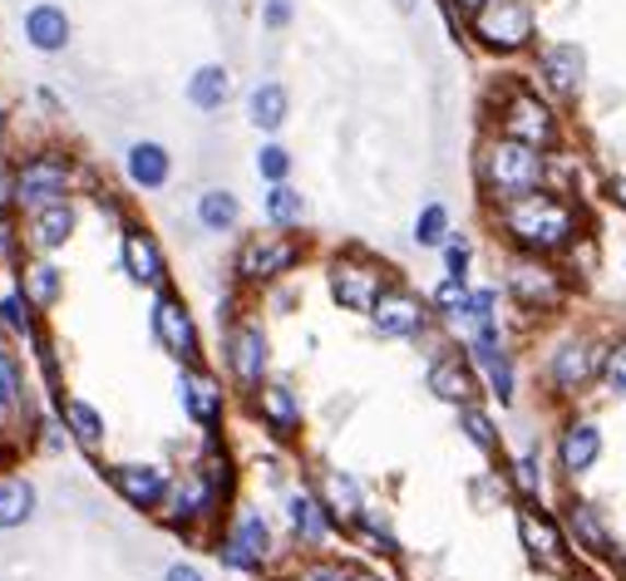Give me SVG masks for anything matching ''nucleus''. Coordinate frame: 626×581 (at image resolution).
<instances>
[{
    "mask_svg": "<svg viewBox=\"0 0 626 581\" xmlns=\"http://www.w3.org/2000/svg\"><path fill=\"white\" fill-rule=\"evenodd\" d=\"M488 212H494V226L503 232V242L528 256L563 262L567 252H577L587 242V207L563 187H537V193L488 207Z\"/></svg>",
    "mask_w": 626,
    "mask_h": 581,
    "instance_id": "nucleus-1",
    "label": "nucleus"
},
{
    "mask_svg": "<svg viewBox=\"0 0 626 581\" xmlns=\"http://www.w3.org/2000/svg\"><path fill=\"white\" fill-rule=\"evenodd\" d=\"M474 177H478V193H484L488 207H503L513 197H528L537 187L553 183V153L533 143H518V138H484L474 158Z\"/></svg>",
    "mask_w": 626,
    "mask_h": 581,
    "instance_id": "nucleus-2",
    "label": "nucleus"
},
{
    "mask_svg": "<svg viewBox=\"0 0 626 581\" xmlns=\"http://www.w3.org/2000/svg\"><path fill=\"white\" fill-rule=\"evenodd\" d=\"M232 483H237L232 478V458L218 449V443H208V453H202L178 483H173L169 502H163L169 527L188 532V527H208V522H218V512L228 508V498H232Z\"/></svg>",
    "mask_w": 626,
    "mask_h": 581,
    "instance_id": "nucleus-3",
    "label": "nucleus"
},
{
    "mask_svg": "<svg viewBox=\"0 0 626 581\" xmlns=\"http://www.w3.org/2000/svg\"><path fill=\"white\" fill-rule=\"evenodd\" d=\"M494 133L518 138V143H533L543 153H553L557 138H563V118L557 104L533 84H503L494 98Z\"/></svg>",
    "mask_w": 626,
    "mask_h": 581,
    "instance_id": "nucleus-4",
    "label": "nucleus"
},
{
    "mask_svg": "<svg viewBox=\"0 0 626 581\" xmlns=\"http://www.w3.org/2000/svg\"><path fill=\"white\" fill-rule=\"evenodd\" d=\"M503 291L513 295V305L523 315H553L563 311L567 291H572V276H567L563 262H553V256H508L503 266Z\"/></svg>",
    "mask_w": 626,
    "mask_h": 581,
    "instance_id": "nucleus-5",
    "label": "nucleus"
},
{
    "mask_svg": "<svg viewBox=\"0 0 626 581\" xmlns=\"http://www.w3.org/2000/svg\"><path fill=\"white\" fill-rule=\"evenodd\" d=\"M513 527H518V547L528 551V561H533L537 571H553V577L572 571V537H567V522L553 518V508H543V502H518Z\"/></svg>",
    "mask_w": 626,
    "mask_h": 581,
    "instance_id": "nucleus-6",
    "label": "nucleus"
},
{
    "mask_svg": "<svg viewBox=\"0 0 626 581\" xmlns=\"http://www.w3.org/2000/svg\"><path fill=\"white\" fill-rule=\"evenodd\" d=\"M468 35L488 55H523L537 45V10L533 0H488L478 15H468Z\"/></svg>",
    "mask_w": 626,
    "mask_h": 581,
    "instance_id": "nucleus-7",
    "label": "nucleus"
},
{
    "mask_svg": "<svg viewBox=\"0 0 626 581\" xmlns=\"http://www.w3.org/2000/svg\"><path fill=\"white\" fill-rule=\"evenodd\" d=\"M326 286H331V301L350 315H370L380 305V295L390 291V271L385 262H375L370 252H340L326 271Z\"/></svg>",
    "mask_w": 626,
    "mask_h": 581,
    "instance_id": "nucleus-8",
    "label": "nucleus"
},
{
    "mask_svg": "<svg viewBox=\"0 0 626 581\" xmlns=\"http://www.w3.org/2000/svg\"><path fill=\"white\" fill-rule=\"evenodd\" d=\"M602 355H606V345H596L592 335H582V330L557 335L553 350H547V360H543L547 390H557L563 399L587 394L596 380H602Z\"/></svg>",
    "mask_w": 626,
    "mask_h": 581,
    "instance_id": "nucleus-9",
    "label": "nucleus"
},
{
    "mask_svg": "<svg viewBox=\"0 0 626 581\" xmlns=\"http://www.w3.org/2000/svg\"><path fill=\"white\" fill-rule=\"evenodd\" d=\"M301 256H306V246L297 242L291 232H257L247 236V242L237 246V262H232V271H237L242 286H271L281 281V276H291L301 266Z\"/></svg>",
    "mask_w": 626,
    "mask_h": 581,
    "instance_id": "nucleus-10",
    "label": "nucleus"
},
{
    "mask_svg": "<svg viewBox=\"0 0 626 581\" xmlns=\"http://www.w3.org/2000/svg\"><path fill=\"white\" fill-rule=\"evenodd\" d=\"M533 79L557 108L572 104L587 89V49L577 39H547V45H537Z\"/></svg>",
    "mask_w": 626,
    "mask_h": 581,
    "instance_id": "nucleus-11",
    "label": "nucleus"
},
{
    "mask_svg": "<svg viewBox=\"0 0 626 581\" xmlns=\"http://www.w3.org/2000/svg\"><path fill=\"white\" fill-rule=\"evenodd\" d=\"M70 177H74V167H70V158H65V153H35V158H25L21 173H15L11 202L21 207V212H25V207L40 212V207H50V202H65Z\"/></svg>",
    "mask_w": 626,
    "mask_h": 581,
    "instance_id": "nucleus-12",
    "label": "nucleus"
},
{
    "mask_svg": "<svg viewBox=\"0 0 626 581\" xmlns=\"http://www.w3.org/2000/svg\"><path fill=\"white\" fill-rule=\"evenodd\" d=\"M149 330L159 340V350L178 364H198L202 360V340H198V321L193 311L178 301L173 291H159L153 295V311H149Z\"/></svg>",
    "mask_w": 626,
    "mask_h": 581,
    "instance_id": "nucleus-13",
    "label": "nucleus"
},
{
    "mask_svg": "<svg viewBox=\"0 0 626 581\" xmlns=\"http://www.w3.org/2000/svg\"><path fill=\"white\" fill-rule=\"evenodd\" d=\"M218 561L232 571H262L271 561V527L257 508H237L218 537Z\"/></svg>",
    "mask_w": 626,
    "mask_h": 581,
    "instance_id": "nucleus-14",
    "label": "nucleus"
},
{
    "mask_svg": "<svg viewBox=\"0 0 626 581\" xmlns=\"http://www.w3.org/2000/svg\"><path fill=\"white\" fill-rule=\"evenodd\" d=\"M602 449H606V439H602V423H596L592 414H567L553 433L557 468H563V478H572V483H582L587 473L596 468Z\"/></svg>",
    "mask_w": 626,
    "mask_h": 581,
    "instance_id": "nucleus-15",
    "label": "nucleus"
},
{
    "mask_svg": "<svg viewBox=\"0 0 626 581\" xmlns=\"http://www.w3.org/2000/svg\"><path fill=\"white\" fill-rule=\"evenodd\" d=\"M429 301L425 295H415L409 286H390L385 295H380V305L370 311V330L380 335V340H419V335L429 330Z\"/></svg>",
    "mask_w": 626,
    "mask_h": 581,
    "instance_id": "nucleus-16",
    "label": "nucleus"
},
{
    "mask_svg": "<svg viewBox=\"0 0 626 581\" xmlns=\"http://www.w3.org/2000/svg\"><path fill=\"white\" fill-rule=\"evenodd\" d=\"M222 355H228V370L242 390H257L267 384V370H271V340L257 321H237L228 325V340H222Z\"/></svg>",
    "mask_w": 626,
    "mask_h": 581,
    "instance_id": "nucleus-17",
    "label": "nucleus"
},
{
    "mask_svg": "<svg viewBox=\"0 0 626 581\" xmlns=\"http://www.w3.org/2000/svg\"><path fill=\"white\" fill-rule=\"evenodd\" d=\"M468 360L484 374V390L498 404H518V355H508L503 330H484L468 340Z\"/></svg>",
    "mask_w": 626,
    "mask_h": 581,
    "instance_id": "nucleus-18",
    "label": "nucleus"
},
{
    "mask_svg": "<svg viewBox=\"0 0 626 581\" xmlns=\"http://www.w3.org/2000/svg\"><path fill=\"white\" fill-rule=\"evenodd\" d=\"M425 384L439 404H454V409H468V404H478V394H484V374L474 370V360H464V355H454V350L429 360Z\"/></svg>",
    "mask_w": 626,
    "mask_h": 581,
    "instance_id": "nucleus-19",
    "label": "nucleus"
},
{
    "mask_svg": "<svg viewBox=\"0 0 626 581\" xmlns=\"http://www.w3.org/2000/svg\"><path fill=\"white\" fill-rule=\"evenodd\" d=\"M178 404H183V414H188L198 429H218L222 423V414H228V394H222V384L212 380L202 364H183V374H178Z\"/></svg>",
    "mask_w": 626,
    "mask_h": 581,
    "instance_id": "nucleus-20",
    "label": "nucleus"
},
{
    "mask_svg": "<svg viewBox=\"0 0 626 581\" xmlns=\"http://www.w3.org/2000/svg\"><path fill=\"white\" fill-rule=\"evenodd\" d=\"M109 483L134 512H159L173 492V478L159 463H119V468L109 473Z\"/></svg>",
    "mask_w": 626,
    "mask_h": 581,
    "instance_id": "nucleus-21",
    "label": "nucleus"
},
{
    "mask_svg": "<svg viewBox=\"0 0 626 581\" xmlns=\"http://www.w3.org/2000/svg\"><path fill=\"white\" fill-rule=\"evenodd\" d=\"M252 409H257V419L267 423L277 439H297L301 433V419H306V409H301V394L291 390L287 380H267L252 390Z\"/></svg>",
    "mask_w": 626,
    "mask_h": 581,
    "instance_id": "nucleus-22",
    "label": "nucleus"
},
{
    "mask_svg": "<svg viewBox=\"0 0 626 581\" xmlns=\"http://www.w3.org/2000/svg\"><path fill=\"white\" fill-rule=\"evenodd\" d=\"M124 271L134 286H149V291L169 286V262H163V246L149 226H124Z\"/></svg>",
    "mask_w": 626,
    "mask_h": 581,
    "instance_id": "nucleus-23",
    "label": "nucleus"
},
{
    "mask_svg": "<svg viewBox=\"0 0 626 581\" xmlns=\"http://www.w3.org/2000/svg\"><path fill=\"white\" fill-rule=\"evenodd\" d=\"M563 522H567V537H572L577 551H587V557H616V537L612 527H606L602 508L587 498H567L563 502Z\"/></svg>",
    "mask_w": 626,
    "mask_h": 581,
    "instance_id": "nucleus-24",
    "label": "nucleus"
},
{
    "mask_svg": "<svg viewBox=\"0 0 626 581\" xmlns=\"http://www.w3.org/2000/svg\"><path fill=\"white\" fill-rule=\"evenodd\" d=\"M287 522H291V537H297L301 547H321V542L336 532V518L326 512L321 492H306V488L287 492Z\"/></svg>",
    "mask_w": 626,
    "mask_h": 581,
    "instance_id": "nucleus-25",
    "label": "nucleus"
},
{
    "mask_svg": "<svg viewBox=\"0 0 626 581\" xmlns=\"http://www.w3.org/2000/svg\"><path fill=\"white\" fill-rule=\"evenodd\" d=\"M316 492H321V502H326V512L336 518V527H356L360 512H366V488H360V478L356 473H346V468L321 473Z\"/></svg>",
    "mask_w": 626,
    "mask_h": 581,
    "instance_id": "nucleus-26",
    "label": "nucleus"
},
{
    "mask_svg": "<svg viewBox=\"0 0 626 581\" xmlns=\"http://www.w3.org/2000/svg\"><path fill=\"white\" fill-rule=\"evenodd\" d=\"M508 488L518 492V502H543L547 508V498H553V483H547V473H543V453L528 443V449H518L513 458H508Z\"/></svg>",
    "mask_w": 626,
    "mask_h": 581,
    "instance_id": "nucleus-27",
    "label": "nucleus"
},
{
    "mask_svg": "<svg viewBox=\"0 0 626 581\" xmlns=\"http://www.w3.org/2000/svg\"><path fill=\"white\" fill-rule=\"evenodd\" d=\"M124 167H129V183H134V187H149V193H159V187L173 177V158H169V148H163V143H149V138L129 148Z\"/></svg>",
    "mask_w": 626,
    "mask_h": 581,
    "instance_id": "nucleus-28",
    "label": "nucleus"
},
{
    "mask_svg": "<svg viewBox=\"0 0 626 581\" xmlns=\"http://www.w3.org/2000/svg\"><path fill=\"white\" fill-rule=\"evenodd\" d=\"M449 325L464 335V345L474 340V335H484V330H498V291H494V286H474L468 301L449 315Z\"/></svg>",
    "mask_w": 626,
    "mask_h": 581,
    "instance_id": "nucleus-29",
    "label": "nucleus"
},
{
    "mask_svg": "<svg viewBox=\"0 0 626 581\" xmlns=\"http://www.w3.org/2000/svg\"><path fill=\"white\" fill-rule=\"evenodd\" d=\"M25 39H31L40 55H55V49L70 45V15H65L60 5H31V15H25Z\"/></svg>",
    "mask_w": 626,
    "mask_h": 581,
    "instance_id": "nucleus-30",
    "label": "nucleus"
},
{
    "mask_svg": "<svg viewBox=\"0 0 626 581\" xmlns=\"http://www.w3.org/2000/svg\"><path fill=\"white\" fill-rule=\"evenodd\" d=\"M287 114H291V94H287V84H277V79H262V84L247 94V118L262 128V133H277V128L287 124Z\"/></svg>",
    "mask_w": 626,
    "mask_h": 581,
    "instance_id": "nucleus-31",
    "label": "nucleus"
},
{
    "mask_svg": "<svg viewBox=\"0 0 626 581\" xmlns=\"http://www.w3.org/2000/svg\"><path fill=\"white\" fill-rule=\"evenodd\" d=\"M35 502H40L35 483L21 478V473H5V478H0V532L25 527V522L35 518Z\"/></svg>",
    "mask_w": 626,
    "mask_h": 581,
    "instance_id": "nucleus-32",
    "label": "nucleus"
},
{
    "mask_svg": "<svg viewBox=\"0 0 626 581\" xmlns=\"http://www.w3.org/2000/svg\"><path fill=\"white\" fill-rule=\"evenodd\" d=\"M70 232H74V207L70 202L40 207V212H35V222H31L35 252H55V246H65V242H70Z\"/></svg>",
    "mask_w": 626,
    "mask_h": 581,
    "instance_id": "nucleus-33",
    "label": "nucleus"
},
{
    "mask_svg": "<svg viewBox=\"0 0 626 581\" xmlns=\"http://www.w3.org/2000/svg\"><path fill=\"white\" fill-rule=\"evenodd\" d=\"M262 212H267V222L277 226V232H297V226L306 222V197L291 183H271L267 197H262Z\"/></svg>",
    "mask_w": 626,
    "mask_h": 581,
    "instance_id": "nucleus-34",
    "label": "nucleus"
},
{
    "mask_svg": "<svg viewBox=\"0 0 626 581\" xmlns=\"http://www.w3.org/2000/svg\"><path fill=\"white\" fill-rule=\"evenodd\" d=\"M228 94H232V79H228V69H222V65L193 69V79H188V104L193 108H202V114H218V108L228 104Z\"/></svg>",
    "mask_w": 626,
    "mask_h": 581,
    "instance_id": "nucleus-35",
    "label": "nucleus"
},
{
    "mask_svg": "<svg viewBox=\"0 0 626 581\" xmlns=\"http://www.w3.org/2000/svg\"><path fill=\"white\" fill-rule=\"evenodd\" d=\"M198 222L202 232H232V226L242 222V202L237 193H228V187H208V193L198 197Z\"/></svg>",
    "mask_w": 626,
    "mask_h": 581,
    "instance_id": "nucleus-36",
    "label": "nucleus"
},
{
    "mask_svg": "<svg viewBox=\"0 0 626 581\" xmlns=\"http://www.w3.org/2000/svg\"><path fill=\"white\" fill-rule=\"evenodd\" d=\"M60 414H65V423H70V433H74L80 449H100L104 443V414L94 409L90 399H65Z\"/></svg>",
    "mask_w": 626,
    "mask_h": 581,
    "instance_id": "nucleus-37",
    "label": "nucleus"
},
{
    "mask_svg": "<svg viewBox=\"0 0 626 581\" xmlns=\"http://www.w3.org/2000/svg\"><path fill=\"white\" fill-rule=\"evenodd\" d=\"M21 291L31 295V305H40V311H50V305L60 301L65 281H60V271H55L50 262H31V266H25V281H21Z\"/></svg>",
    "mask_w": 626,
    "mask_h": 581,
    "instance_id": "nucleus-38",
    "label": "nucleus"
},
{
    "mask_svg": "<svg viewBox=\"0 0 626 581\" xmlns=\"http://www.w3.org/2000/svg\"><path fill=\"white\" fill-rule=\"evenodd\" d=\"M459 429L468 433V443H474L484 458H494V453H498V423L488 419L484 404H468V409H459Z\"/></svg>",
    "mask_w": 626,
    "mask_h": 581,
    "instance_id": "nucleus-39",
    "label": "nucleus"
},
{
    "mask_svg": "<svg viewBox=\"0 0 626 581\" xmlns=\"http://www.w3.org/2000/svg\"><path fill=\"white\" fill-rule=\"evenodd\" d=\"M415 242L429 246V252H439V246L449 242V207L444 202H425L415 217Z\"/></svg>",
    "mask_w": 626,
    "mask_h": 581,
    "instance_id": "nucleus-40",
    "label": "nucleus"
},
{
    "mask_svg": "<svg viewBox=\"0 0 626 581\" xmlns=\"http://www.w3.org/2000/svg\"><path fill=\"white\" fill-rule=\"evenodd\" d=\"M21 394H25V364H21V355H11L5 345H0V404L15 409Z\"/></svg>",
    "mask_w": 626,
    "mask_h": 581,
    "instance_id": "nucleus-41",
    "label": "nucleus"
},
{
    "mask_svg": "<svg viewBox=\"0 0 626 581\" xmlns=\"http://www.w3.org/2000/svg\"><path fill=\"white\" fill-rule=\"evenodd\" d=\"M0 321L11 325L15 335H35V315H31V295L15 286V291L0 295Z\"/></svg>",
    "mask_w": 626,
    "mask_h": 581,
    "instance_id": "nucleus-42",
    "label": "nucleus"
},
{
    "mask_svg": "<svg viewBox=\"0 0 626 581\" xmlns=\"http://www.w3.org/2000/svg\"><path fill=\"white\" fill-rule=\"evenodd\" d=\"M468 291H474V286H468V276H439V286H434V295H429V305H434L439 315H454L459 305L468 301Z\"/></svg>",
    "mask_w": 626,
    "mask_h": 581,
    "instance_id": "nucleus-43",
    "label": "nucleus"
},
{
    "mask_svg": "<svg viewBox=\"0 0 626 581\" xmlns=\"http://www.w3.org/2000/svg\"><path fill=\"white\" fill-rule=\"evenodd\" d=\"M356 532H360L366 542H375L385 557H395V551H399V542H395V532H390V518H385V512H370V508H366V512H360V522H356Z\"/></svg>",
    "mask_w": 626,
    "mask_h": 581,
    "instance_id": "nucleus-44",
    "label": "nucleus"
},
{
    "mask_svg": "<svg viewBox=\"0 0 626 581\" xmlns=\"http://www.w3.org/2000/svg\"><path fill=\"white\" fill-rule=\"evenodd\" d=\"M257 177H262V183H287V177H291V153H287V148H281V143H267V148H262V153H257Z\"/></svg>",
    "mask_w": 626,
    "mask_h": 581,
    "instance_id": "nucleus-45",
    "label": "nucleus"
},
{
    "mask_svg": "<svg viewBox=\"0 0 626 581\" xmlns=\"http://www.w3.org/2000/svg\"><path fill=\"white\" fill-rule=\"evenodd\" d=\"M602 384L616 394H626V335H616L602 355Z\"/></svg>",
    "mask_w": 626,
    "mask_h": 581,
    "instance_id": "nucleus-46",
    "label": "nucleus"
},
{
    "mask_svg": "<svg viewBox=\"0 0 626 581\" xmlns=\"http://www.w3.org/2000/svg\"><path fill=\"white\" fill-rule=\"evenodd\" d=\"M444 256V276H468V262H474V242L464 232H449V242L439 246Z\"/></svg>",
    "mask_w": 626,
    "mask_h": 581,
    "instance_id": "nucleus-47",
    "label": "nucleus"
},
{
    "mask_svg": "<svg viewBox=\"0 0 626 581\" xmlns=\"http://www.w3.org/2000/svg\"><path fill=\"white\" fill-rule=\"evenodd\" d=\"M356 571L346 567V561H331V557H316V561H306V567L297 571L291 581H350Z\"/></svg>",
    "mask_w": 626,
    "mask_h": 581,
    "instance_id": "nucleus-48",
    "label": "nucleus"
},
{
    "mask_svg": "<svg viewBox=\"0 0 626 581\" xmlns=\"http://www.w3.org/2000/svg\"><path fill=\"white\" fill-rule=\"evenodd\" d=\"M291 15H297L291 0H262V25H267V30H287Z\"/></svg>",
    "mask_w": 626,
    "mask_h": 581,
    "instance_id": "nucleus-49",
    "label": "nucleus"
},
{
    "mask_svg": "<svg viewBox=\"0 0 626 581\" xmlns=\"http://www.w3.org/2000/svg\"><path fill=\"white\" fill-rule=\"evenodd\" d=\"M163 581H208V577H202V571L193 567V561H173V567L163 571Z\"/></svg>",
    "mask_w": 626,
    "mask_h": 581,
    "instance_id": "nucleus-50",
    "label": "nucleus"
},
{
    "mask_svg": "<svg viewBox=\"0 0 626 581\" xmlns=\"http://www.w3.org/2000/svg\"><path fill=\"white\" fill-rule=\"evenodd\" d=\"M449 10H454V15H478V10L488 5V0H444Z\"/></svg>",
    "mask_w": 626,
    "mask_h": 581,
    "instance_id": "nucleus-51",
    "label": "nucleus"
},
{
    "mask_svg": "<svg viewBox=\"0 0 626 581\" xmlns=\"http://www.w3.org/2000/svg\"><path fill=\"white\" fill-rule=\"evenodd\" d=\"M606 197H612V202H616V207H622V212H626V173H622V177H612V183H606Z\"/></svg>",
    "mask_w": 626,
    "mask_h": 581,
    "instance_id": "nucleus-52",
    "label": "nucleus"
},
{
    "mask_svg": "<svg viewBox=\"0 0 626 581\" xmlns=\"http://www.w3.org/2000/svg\"><path fill=\"white\" fill-rule=\"evenodd\" d=\"M350 581H380V577H350Z\"/></svg>",
    "mask_w": 626,
    "mask_h": 581,
    "instance_id": "nucleus-53",
    "label": "nucleus"
},
{
    "mask_svg": "<svg viewBox=\"0 0 626 581\" xmlns=\"http://www.w3.org/2000/svg\"><path fill=\"white\" fill-rule=\"evenodd\" d=\"M0 128H5V108H0Z\"/></svg>",
    "mask_w": 626,
    "mask_h": 581,
    "instance_id": "nucleus-54",
    "label": "nucleus"
}]
</instances>
